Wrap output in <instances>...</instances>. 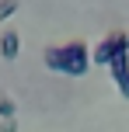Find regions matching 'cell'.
Segmentation results:
<instances>
[{
  "mask_svg": "<svg viewBox=\"0 0 129 132\" xmlns=\"http://www.w3.org/2000/svg\"><path fill=\"white\" fill-rule=\"evenodd\" d=\"M45 66L56 73H66V77H84L91 70V49L87 42H66V45H52L45 49Z\"/></svg>",
  "mask_w": 129,
  "mask_h": 132,
  "instance_id": "obj_1",
  "label": "cell"
},
{
  "mask_svg": "<svg viewBox=\"0 0 129 132\" xmlns=\"http://www.w3.org/2000/svg\"><path fill=\"white\" fill-rule=\"evenodd\" d=\"M108 70H112V80H115L119 94L129 101V56H115V63H112Z\"/></svg>",
  "mask_w": 129,
  "mask_h": 132,
  "instance_id": "obj_3",
  "label": "cell"
},
{
  "mask_svg": "<svg viewBox=\"0 0 129 132\" xmlns=\"http://www.w3.org/2000/svg\"><path fill=\"white\" fill-rule=\"evenodd\" d=\"M18 52H21V31L7 28V31L0 35V56H4V59H18Z\"/></svg>",
  "mask_w": 129,
  "mask_h": 132,
  "instance_id": "obj_4",
  "label": "cell"
},
{
  "mask_svg": "<svg viewBox=\"0 0 129 132\" xmlns=\"http://www.w3.org/2000/svg\"><path fill=\"white\" fill-rule=\"evenodd\" d=\"M14 11H18V0H0V21H4V18H11Z\"/></svg>",
  "mask_w": 129,
  "mask_h": 132,
  "instance_id": "obj_6",
  "label": "cell"
},
{
  "mask_svg": "<svg viewBox=\"0 0 129 132\" xmlns=\"http://www.w3.org/2000/svg\"><path fill=\"white\" fill-rule=\"evenodd\" d=\"M115 56H129V31H112L91 49V63L98 66H112Z\"/></svg>",
  "mask_w": 129,
  "mask_h": 132,
  "instance_id": "obj_2",
  "label": "cell"
},
{
  "mask_svg": "<svg viewBox=\"0 0 129 132\" xmlns=\"http://www.w3.org/2000/svg\"><path fill=\"white\" fill-rule=\"evenodd\" d=\"M14 115H18V104L7 94H0V118H14Z\"/></svg>",
  "mask_w": 129,
  "mask_h": 132,
  "instance_id": "obj_5",
  "label": "cell"
},
{
  "mask_svg": "<svg viewBox=\"0 0 129 132\" xmlns=\"http://www.w3.org/2000/svg\"><path fill=\"white\" fill-rule=\"evenodd\" d=\"M0 132H18V118H0Z\"/></svg>",
  "mask_w": 129,
  "mask_h": 132,
  "instance_id": "obj_7",
  "label": "cell"
}]
</instances>
